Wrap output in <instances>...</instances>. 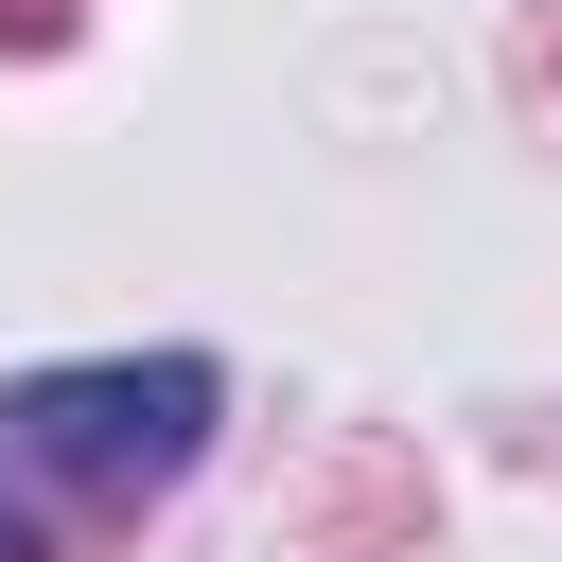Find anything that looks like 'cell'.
Instances as JSON below:
<instances>
[{
    "label": "cell",
    "mask_w": 562,
    "mask_h": 562,
    "mask_svg": "<svg viewBox=\"0 0 562 562\" xmlns=\"http://www.w3.org/2000/svg\"><path fill=\"white\" fill-rule=\"evenodd\" d=\"M211 369L193 351H123V369H35V386H0V457H35V474H70V492H158V474H193L211 457Z\"/></svg>",
    "instance_id": "6da1fadb"
},
{
    "label": "cell",
    "mask_w": 562,
    "mask_h": 562,
    "mask_svg": "<svg viewBox=\"0 0 562 562\" xmlns=\"http://www.w3.org/2000/svg\"><path fill=\"white\" fill-rule=\"evenodd\" d=\"M70 18H88V0H0V35H18V53H53Z\"/></svg>",
    "instance_id": "7a4b0ae2"
},
{
    "label": "cell",
    "mask_w": 562,
    "mask_h": 562,
    "mask_svg": "<svg viewBox=\"0 0 562 562\" xmlns=\"http://www.w3.org/2000/svg\"><path fill=\"white\" fill-rule=\"evenodd\" d=\"M527 88H562V18H527Z\"/></svg>",
    "instance_id": "3957f363"
}]
</instances>
